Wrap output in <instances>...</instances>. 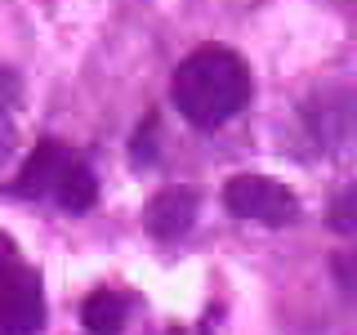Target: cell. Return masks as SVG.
Returning a JSON list of instances; mask_svg holds the SVG:
<instances>
[{
    "mask_svg": "<svg viewBox=\"0 0 357 335\" xmlns=\"http://www.w3.org/2000/svg\"><path fill=\"white\" fill-rule=\"evenodd\" d=\"M72 148L59 139H45L36 143V148L27 152V161H22V170L14 179V193L18 197H31V201H40V197H54V188H59V179L67 170V161H72Z\"/></svg>",
    "mask_w": 357,
    "mask_h": 335,
    "instance_id": "cell-4",
    "label": "cell"
},
{
    "mask_svg": "<svg viewBox=\"0 0 357 335\" xmlns=\"http://www.w3.org/2000/svg\"><path fill=\"white\" fill-rule=\"evenodd\" d=\"M126 318H130L126 299H121L116 290H107V286L89 290L85 304H81V322H85V331H89V335H121Z\"/></svg>",
    "mask_w": 357,
    "mask_h": 335,
    "instance_id": "cell-7",
    "label": "cell"
},
{
    "mask_svg": "<svg viewBox=\"0 0 357 335\" xmlns=\"http://www.w3.org/2000/svg\"><path fill=\"white\" fill-rule=\"evenodd\" d=\"M45 327L40 273L0 232V335H36Z\"/></svg>",
    "mask_w": 357,
    "mask_h": 335,
    "instance_id": "cell-2",
    "label": "cell"
},
{
    "mask_svg": "<svg viewBox=\"0 0 357 335\" xmlns=\"http://www.w3.org/2000/svg\"><path fill=\"white\" fill-rule=\"evenodd\" d=\"M143 223H148V232L161 237V241L183 237L197 223V193L192 188H161V193L148 201V210H143Z\"/></svg>",
    "mask_w": 357,
    "mask_h": 335,
    "instance_id": "cell-5",
    "label": "cell"
},
{
    "mask_svg": "<svg viewBox=\"0 0 357 335\" xmlns=\"http://www.w3.org/2000/svg\"><path fill=\"white\" fill-rule=\"evenodd\" d=\"M349 210H353V193H344L340 206H335V228H340V232H353V215H349Z\"/></svg>",
    "mask_w": 357,
    "mask_h": 335,
    "instance_id": "cell-10",
    "label": "cell"
},
{
    "mask_svg": "<svg viewBox=\"0 0 357 335\" xmlns=\"http://www.w3.org/2000/svg\"><path fill=\"white\" fill-rule=\"evenodd\" d=\"M54 201H59L67 215H85V210H94V201H98V179H94V170H89L81 156H72V161H67L59 188H54Z\"/></svg>",
    "mask_w": 357,
    "mask_h": 335,
    "instance_id": "cell-6",
    "label": "cell"
},
{
    "mask_svg": "<svg viewBox=\"0 0 357 335\" xmlns=\"http://www.w3.org/2000/svg\"><path fill=\"white\" fill-rule=\"evenodd\" d=\"M18 94H22L18 72H14V67H0V112L14 107V103H18Z\"/></svg>",
    "mask_w": 357,
    "mask_h": 335,
    "instance_id": "cell-9",
    "label": "cell"
},
{
    "mask_svg": "<svg viewBox=\"0 0 357 335\" xmlns=\"http://www.w3.org/2000/svg\"><path fill=\"white\" fill-rule=\"evenodd\" d=\"M134 161H152V152H156V121L148 117V121H143V126H139V134H134Z\"/></svg>",
    "mask_w": 357,
    "mask_h": 335,
    "instance_id": "cell-8",
    "label": "cell"
},
{
    "mask_svg": "<svg viewBox=\"0 0 357 335\" xmlns=\"http://www.w3.org/2000/svg\"><path fill=\"white\" fill-rule=\"evenodd\" d=\"M223 206H228V215L268 223V228H286L299 215V197L268 174H232L223 184Z\"/></svg>",
    "mask_w": 357,
    "mask_h": 335,
    "instance_id": "cell-3",
    "label": "cell"
},
{
    "mask_svg": "<svg viewBox=\"0 0 357 335\" xmlns=\"http://www.w3.org/2000/svg\"><path fill=\"white\" fill-rule=\"evenodd\" d=\"M250 94H255L250 67L228 45H201L170 76V98H174L178 117L201 130H215L223 121H232L237 112H245Z\"/></svg>",
    "mask_w": 357,
    "mask_h": 335,
    "instance_id": "cell-1",
    "label": "cell"
}]
</instances>
